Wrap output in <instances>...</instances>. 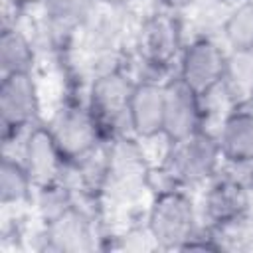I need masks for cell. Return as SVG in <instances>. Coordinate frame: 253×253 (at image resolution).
Returning <instances> with one entry per match:
<instances>
[{
	"label": "cell",
	"mask_w": 253,
	"mask_h": 253,
	"mask_svg": "<svg viewBox=\"0 0 253 253\" xmlns=\"http://www.w3.org/2000/svg\"><path fill=\"white\" fill-rule=\"evenodd\" d=\"M219 36L229 51H253V0H235L221 20Z\"/></svg>",
	"instance_id": "obj_18"
},
{
	"label": "cell",
	"mask_w": 253,
	"mask_h": 253,
	"mask_svg": "<svg viewBox=\"0 0 253 253\" xmlns=\"http://www.w3.org/2000/svg\"><path fill=\"white\" fill-rule=\"evenodd\" d=\"M208 126L204 99L178 75L164 81V134L166 142L182 140Z\"/></svg>",
	"instance_id": "obj_12"
},
{
	"label": "cell",
	"mask_w": 253,
	"mask_h": 253,
	"mask_svg": "<svg viewBox=\"0 0 253 253\" xmlns=\"http://www.w3.org/2000/svg\"><path fill=\"white\" fill-rule=\"evenodd\" d=\"M227 65V47L213 34H196L186 40L176 73L192 91L202 99H208L217 89H221Z\"/></svg>",
	"instance_id": "obj_10"
},
{
	"label": "cell",
	"mask_w": 253,
	"mask_h": 253,
	"mask_svg": "<svg viewBox=\"0 0 253 253\" xmlns=\"http://www.w3.org/2000/svg\"><path fill=\"white\" fill-rule=\"evenodd\" d=\"M221 89L231 105H241L253 95V51H229Z\"/></svg>",
	"instance_id": "obj_19"
},
{
	"label": "cell",
	"mask_w": 253,
	"mask_h": 253,
	"mask_svg": "<svg viewBox=\"0 0 253 253\" xmlns=\"http://www.w3.org/2000/svg\"><path fill=\"white\" fill-rule=\"evenodd\" d=\"M34 180L28 174L18 154L2 152L0 160V204L2 208L18 210L30 206L34 200Z\"/></svg>",
	"instance_id": "obj_17"
},
{
	"label": "cell",
	"mask_w": 253,
	"mask_h": 253,
	"mask_svg": "<svg viewBox=\"0 0 253 253\" xmlns=\"http://www.w3.org/2000/svg\"><path fill=\"white\" fill-rule=\"evenodd\" d=\"M200 215L204 225L217 231L239 225L253 215V190L221 164L204 186Z\"/></svg>",
	"instance_id": "obj_11"
},
{
	"label": "cell",
	"mask_w": 253,
	"mask_h": 253,
	"mask_svg": "<svg viewBox=\"0 0 253 253\" xmlns=\"http://www.w3.org/2000/svg\"><path fill=\"white\" fill-rule=\"evenodd\" d=\"M4 2V12L12 10V14L22 20V14H26L32 8H40L43 4V0H2Z\"/></svg>",
	"instance_id": "obj_20"
},
{
	"label": "cell",
	"mask_w": 253,
	"mask_h": 253,
	"mask_svg": "<svg viewBox=\"0 0 253 253\" xmlns=\"http://www.w3.org/2000/svg\"><path fill=\"white\" fill-rule=\"evenodd\" d=\"M95 208L93 204L77 200L57 217L42 223L36 235V249L49 253H87L103 247L101 241L105 235L99 229Z\"/></svg>",
	"instance_id": "obj_7"
},
{
	"label": "cell",
	"mask_w": 253,
	"mask_h": 253,
	"mask_svg": "<svg viewBox=\"0 0 253 253\" xmlns=\"http://www.w3.org/2000/svg\"><path fill=\"white\" fill-rule=\"evenodd\" d=\"M142 140L126 134L105 142V198L128 200L148 190L152 166L146 160Z\"/></svg>",
	"instance_id": "obj_9"
},
{
	"label": "cell",
	"mask_w": 253,
	"mask_h": 253,
	"mask_svg": "<svg viewBox=\"0 0 253 253\" xmlns=\"http://www.w3.org/2000/svg\"><path fill=\"white\" fill-rule=\"evenodd\" d=\"M134 83L136 77L130 71L128 57L125 61L97 67L89 73L85 83V101L105 142L130 134L128 103Z\"/></svg>",
	"instance_id": "obj_3"
},
{
	"label": "cell",
	"mask_w": 253,
	"mask_h": 253,
	"mask_svg": "<svg viewBox=\"0 0 253 253\" xmlns=\"http://www.w3.org/2000/svg\"><path fill=\"white\" fill-rule=\"evenodd\" d=\"M136 2H140V0H97V4H105V6H113V8H126V10H128V6L136 4Z\"/></svg>",
	"instance_id": "obj_21"
},
{
	"label": "cell",
	"mask_w": 253,
	"mask_h": 253,
	"mask_svg": "<svg viewBox=\"0 0 253 253\" xmlns=\"http://www.w3.org/2000/svg\"><path fill=\"white\" fill-rule=\"evenodd\" d=\"M221 152L211 128H202L182 140L166 142V152L154 168L158 182L150 184V190L176 186L184 190L204 188L221 168Z\"/></svg>",
	"instance_id": "obj_2"
},
{
	"label": "cell",
	"mask_w": 253,
	"mask_h": 253,
	"mask_svg": "<svg viewBox=\"0 0 253 253\" xmlns=\"http://www.w3.org/2000/svg\"><path fill=\"white\" fill-rule=\"evenodd\" d=\"M241 105H243V107H245L247 111H251V113H253V95H251V97H249V99H247L245 103H241Z\"/></svg>",
	"instance_id": "obj_22"
},
{
	"label": "cell",
	"mask_w": 253,
	"mask_h": 253,
	"mask_svg": "<svg viewBox=\"0 0 253 253\" xmlns=\"http://www.w3.org/2000/svg\"><path fill=\"white\" fill-rule=\"evenodd\" d=\"M223 164H247L253 162V113L243 105H233L219 119L213 130Z\"/></svg>",
	"instance_id": "obj_15"
},
{
	"label": "cell",
	"mask_w": 253,
	"mask_h": 253,
	"mask_svg": "<svg viewBox=\"0 0 253 253\" xmlns=\"http://www.w3.org/2000/svg\"><path fill=\"white\" fill-rule=\"evenodd\" d=\"M40 42L28 30L16 24L0 26V75L36 71Z\"/></svg>",
	"instance_id": "obj_16"
},
{
	"label": "cell",
	"mask_w": 253,
	"mask_h": 253,
	"mask_svg": "<svg viewBox=\"0 0 253 253\" xmlns=\"http://www.w3.org/2000/svg\"><path fill=\"white\" fill-rule=\"evenodd\" d=\"M202 225L200 206L190 190L166 186L152 192L144 227L158 249H188Z\"/></svg>",
	"instance_id": "obj_4"
},
{
	"label": "cell",
	"mask_w": 253,
	"mask_h": 253,
	"mask_svg": "<svg viewBox=\"0 0 253 253\" xmlns=\"http://www.w3.org/2000/svg\"><path fill=\"white\" fill-rule=\"evenodd\" d=\"M14 154H18L20 160L24 162L36 188L65 180L69 164L63 158L59 146L55 144L45 121L32 126L24 134Z\"/></svg>",
	"instance_id": "obj_13"
},
{
	"label": "cell",
	"mask_w": 253,
	"mask_h": 253,
	"mask_svg": "<svg viewBox=\"0 0 253 253\" xmlns=\"http://www.w3.org/2000/svg\"><path fill=\"white\" fill-rule=\"evenodd\" d=\"M45 125L69 166L105 144L97 121L85 101V89L77 91V87H69L67 95L55 105Z\"/></svg>",
	"instance_id": "obj_5"
},
{
	"label": "cell",
	"mask_w": 253,
	"mask_h": 253,
	"mask_svg": "<svg viewBox=\"0 0 253 253\" xmlns=\"http://www.w3.org/2000/svg\"><path fill=\"white\" fill-rule=\"evenodd\" d=\"M184 10L178 0H162L136 26L128 51V65L136 79L164 83L176 73L180 51L186 43Z\"/></svg>",
	"instance_id": "obj_1"
},
{
	"label": "cell",
	"mask_w": 253,
	"mask_h": 253,
	"mask_svg": "<svg viewBox=\"0 0 253 253\" xmlns=\"http://www.w3.org/2000/svg\"><path fill=\"white\" fill-rule=\"evenodd\" d=\"M97 0H43L38 22V42L59 63L71 61L79 32L95 10Z\"/></svg>",
	"instance_id": "obj_8"
},
{
	"label": "cell",
	"mask_w": 253,
	"mask_h": 253,
	"mask_svg": "<svg viewBox=\"0 0 253 253\" xmlns=\"http://www.w3.org/2000/svg\"><path fill=\"white\" fill-rule=\"evenodd\" d=\"M130 134L142 142L164 134V83L136 79L128 103Z\"/></svg>",
	"instance_id": "obj_14"
},
{
	"label": "cell",
	"mask_w": 253,
	"mask_h": 253,
	"mask_svg": "<svg viewBox=\"0 0 253 253\" xmlns=\"http://www.w3.org/2000/svg\"><path fill=\"white\" fill-rule=\"evenodd\" d=\"M42 123V99L36 71L0 75V134L4 150L18 146L24 134Z\"/></svg>",
	"instance_id": "obj_6"
}]
</instances>
